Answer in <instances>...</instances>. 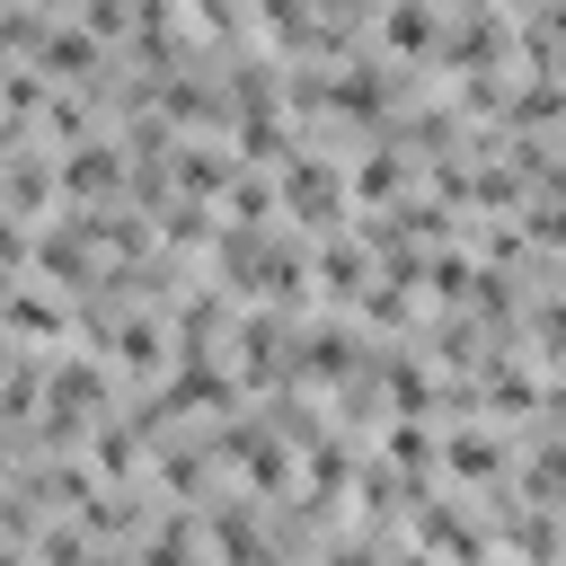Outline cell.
<instances>
[{
  "label": "cell",
  "instance_id": "obj_1",
  "mask_svg": "<svg viewBox=\"0 0 566 566\" xmlns=\"http://www.w3.org/2000/svg\"><path fill=\"white\" fill-rule=\"evenodd\" d=\"M354 203V177H336L318 150H301L292 168H283V212H301L310 230H336V212Z\"/></svg>",
  "mask_w": 566,
  "mask_h": 566
},
{
  "label": "cell",
  "instance_id": "obj_2",
  "mask_svg": "<svg viewBox=\"0 0 566 566\" xmlns=\"http://www.w3.org/2000/svg\"><path fill=\"white\" fill-rule=\"evenodd\" d=\"M124 186V159L106 150V142H80V150H62V195H80V203H106Z\"/></svg>",
  "mask_w": 566,
  "mask_h": 566
},
{
  "label": "cell",
  "instance_id": "obj_3",
  "mask_svg": "<svg viewBox=\"0 0 566 566\" xmlns=\"http://www.w3.org/2000/svg\"><path fill=\"white\" fill-rule=\"evenodd\" d=\"M0 327H9V336H35V345H44V336H71V301H53V292H27V283H18V292L0 301Z\"/></svg>",
  "mask_w": 566,
  "mask_h": 566
},
{
  "label": "cell",
  "instance_id": "obj_4",
  "mask_svg": "<svg viewBox=\"0 0 566 566\" xmlns=\"http://www.w3.org/2000/svg\"><path fill=\"white\" fill-rule=\"evenodd\" d=\"M442 460H451L460 478H495V469H504V442L478 433V424H451V433H442Z\"/></svg>",
  "mask_w": 566,
  "mask_h": 566
},
{
  "label": "cell",
  "instance_id": "obj_5",
  "mask_svg": "<svg viewBox=\"0 0 566 566\" xmlns=\"http://www.w3.org/2000/svg\"><path fill=\"white\" fill-rule=\"evenodd\" d=\"M398 177H407V159L380 142V150H363V168H354V203H389L398 195Z\"/></svg>",
  "mask_w": 566,
  "mask_h": 566
},
{
  "label": "cell",
  "instance_id": "obj_6",
  "mask_svg": "<svg viewBox=\"0 0 566 566\" xmlns=\"http://www.w3.org/2000/svg\"><path fill=\"white\" fill-rule=\"evenodd\" d=\"M318 566H371V539H363V531H354V539H336V548H327V557H318Z\"/></svg>",
  "mask_w": 566,
  "mask_h": 566
}]
</instances>
